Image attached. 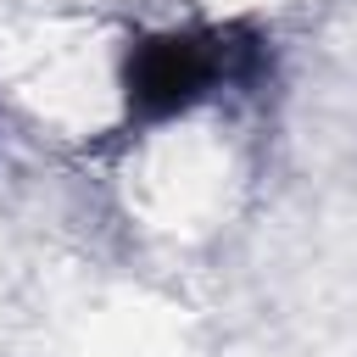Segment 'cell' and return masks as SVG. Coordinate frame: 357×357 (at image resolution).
<instances>
[{
    "label": "cell",
    "instance_id": "cell-1",
    "mask_svg": "<svg viewBox=\"0 0 357 357\" xmlns=\"http://www.w3.org/2000/svg\"><path fill=\"white\" fill-rule=\"evenodd\" d=\"M268 67V39L251 22L223 28H156L128 39L117 89H123V128L145 134L162 128L195 106H206L218 89H245Z\"/></svg>",
    "mask_w": 357,
    "mask_h": 357
}]
</instances>
